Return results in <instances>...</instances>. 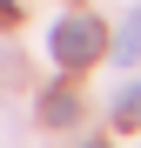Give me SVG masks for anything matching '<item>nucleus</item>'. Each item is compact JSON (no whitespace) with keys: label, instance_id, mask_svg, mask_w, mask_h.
Segmentation results:
<instances>
[{"label":"nucleus","instance_id":"nucleus-1","mask_svg":"<svg viewBox=\"0 0 141 148\" xmlns=\"http://www.w3.org/2000/svg\"><path fill=\"white\" fill-rule=\"evenodd\" d=\"M47 54L61 67H94L108 54V27L94 14H67V20H54V34H47Z\"/></svg>","mask_w":141,"mask_h":148},{"label":"nucleus","instance_id":"nucleus-2","mask_svg":"<svg viewBox=\"0 0 141 148\" xmlns=\"http://www.w3.org/2000/svg\"><path fill=\"white\" fill-rule=\"evenodd\" d=\"M114 61H141V7H128V20H121V34H114Z\"/></svg>","mask_w":141,"mask_h":148},{"label":"nucleus","instance_id":"nucleus-3","mask_svg":"<svg viewBox=\"0 0 141 148\" xmlns=\"http://www.w3.org/2000/svg\"><path fill=\"white\" fill-rule=\"evenodd\" d=\"M40 121H54V128H67V121H81V101H74V94H47V101H40Z\"/></svg>","mask_w":141,"mask_h":148},{"label":"nucleus","instance_id":"nucleus-4","mask_svg":"<svg viewBox=\"0 0 141 148\" xmlns=\"http://www.w3.org/2000/svg\"><path fill=\"white\" fill-rule=\"evenodd\" d=\"M114 121H121V128H141V88L114 94Z\"/></svg>","mask_w":141,"mask_h":148},{"label":"nucleus","instance_id":"nucleus-5","mask_svg":"<svg viewBox=\"0 0 141 148\" xmlns=\"http://www.w3.org/2000/svg\"><path fill=\"white\" fill-rule=\"evenodd\" d=\"M87 148H108V141H87Z\"/></svg>","mask_w":141,"mask_h":148}]
</instances>
